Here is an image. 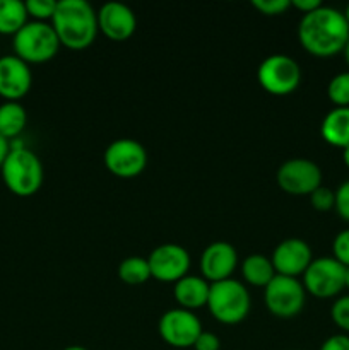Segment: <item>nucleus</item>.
<instances>
[{"label":"nucleus","mask_w":349,"mask_h":350,"mask_svg":"<svg viewBox=\"0 0 349 350\" xmlns=\"http://www.w3.org/2000/svg\"><path fill=\"white\" fill-rule=\"evenodd\" d=\"M248 289L236 279H226L211 284L207 308L214 320L222 325H236L250 313Z\"/></svg>","instance_id":"20e7f679"},{"label":"nucleus","mask_w":349,"mask_h":350,"mask_svg":"<svg viewBox=\"0 0 349 350\" xmlns=\"http://www.w3.org/2000/svg\"><path fill=\"white\" fill-rule=\"evenodd\" d=\"M303 287L318 299L334 297L346 287V267L334 256H320L311 260L303 273Z\"/></svg>","instance_id":"6e6552de"},{"label":"nucleus","mask_w":349,"mask_h":350,"mask_svg":"<svg viewBox=\"0 0 349 350\" xmlns=\"http://www.w3.org/2000/svg\"><path fill=\"white\" fill-rule=\"evenodd\" d=\"M137 17L129 5L106 2L98 10V29L112 41H125L135 33Z\"/></svg>","instance_id":"dca6fc26"},{"label":"nucleus","mask_w":349,"mask_h":350,"mask_svg":"<svg viewBox=\"0 0 349 350\" xmlns=\"http://www.w3.org/2000/svg\"><path fill=\"white\" fill-rule=\"evenodd\" d=\"M327 96L335 108H348L349 106V70L334 75L327 85Z\"/></svg>","instance_id":"5701e85b"},{"label":"nucleus","mask_w":349,"mask_h":350,"mask_svg":"<svg viewBox=\"0 0 349 350\" xmlns=\"http://www.w3.org/2000/svg\"><path fill=\"white\" fill-rule=\"evenodd\" d=\"M252 5L263 16H279L291 7V0H252Z\"/></svg>","instance_id":"cd10ccee"},{"label":"nucleus","mask_w":349,"mask_h":350,"mask_svg":"<svg viewBox=\"0 0 349 350\" xmlns=\"http://www.w3.org/2000/svg\"><path fill=\"white\" fill-rule=\"evenodd\" d=\"M27 24V10L21 0H0V34H17Z\"/></svg>","instance_id":"412c9836"},{"label":"nucleus","mask_w":349,"mask_h":350,"mask_svg":"<svg viewBox=\"0 0 349 350\" xmlns=\"http://www.w3.org/2000/svg\"><path fill=\"white\" fill-rule=\"evenodd\" d=\"M276 180L281 190L286 193L310 197L318 187H322V170L313 161L294 157L281 164Z\"/></svg>","instance_id":"1a4fd4ad"},{"label":"nucleus","mask_w":349,"mask_h":350,"mask_svg":"<svg viewBox=\"0 0 349 350\" xmlns=\"http://www.w3.org/2000/svg\"><path fill=\"white\" fill-rule=\"evenodd\" d=\"M33 74L29 65L16 55L0 57V98L19 103L29 92Z\"/></svg>","instance_id":"ddd939ff"},{"label":"nucleus","mask_w":349,"mask_h":350,"mask_svg":"<svg viewBox=\"0 0 349 350\" xmlns=\"http://www.w3.org/2000/svg\"><path fill=\"white\" fill-rule=\"evenodd\" d=\"M0 173L7 190L23 198L36 195L44 178L40 157L23 146H10V152L0 167Z\"/></svg>","instance_id":"7ed1b4c3"},{"label":"nucleus","mask_w":349,"mask_h":350,"mask_svg":"<svg viewBox=\"0 0 349 350\" xmlns=\"http://www.w3.org/2000/svg\"><path fill=\"white\" fill-rule=\"evenodd\" d=\"M311 260H313V255L308 243L300 238H289L276 246L270 262L277 275L298 279V275H303Z\"/></svg>","instance_id":"4468645a"},{"label":"nucleus","mask_w":349,"mask_h":350,"mask_svg":"<svg viewBox=\"0 0 349 350\" xmlns=\"http://www.w3.org/2000/svg\"><path fill=\"white\" fill-rule=\"evenodd\" d=\"M335 211L346 222H349V180L335 190Z\"/></svg>","instance_id":"c85d7f7f"},{"label":"nucleus","mask_w":349,"mask_h":350,"mask_svg":"<svg viewBox=\"0 0 349 350\" xmlns=\"http://www.w3.org/2000/svg\"><path fill=\"white\" fill-rule=\"evenodd\" d=\"M24 5H26L27 16L34 17V21H40V23H47V19H51L57 10L55 0H27Z\"/></svg>","instance_id":"b1692460"},{"label":"nucleus","mask_w":349,"mask_h":350,"mask_svg":"<svg viewBox=\"0 0 349 350\" xmlns=\"http://www.w3.org/2000/svg\"><path fill=\"white\" fill-rule=\"evenodd\" d=\"M118 277L129 286H140L151 279V270L147 258L142 256H129L118 265Z\"/></svg>","instance_id":"4be33fe9"},{"label":"nucleus","mask_w":349,"mask_h":350,"mask_svg":"<svg viewBox=\"0 0 349 350\" xmlns=\"http://www.w3.org/2000/svg\"><path fill=\"white\" fill-rule=\"evenodd\" d=\"M310 204L318 212L332 211V208H335V191L327 187H318L310 195Z\"/></svg>","instance_id":"393cba45"},{"label":"nucleus","mask_w":349,"mask_h":350,"mask_svg":"<svg viewBox=\"0 0 349 350\" xmlns=\"http://www.w3.org/2000/svg\"><path fill=\"white\" fill-rule=\"evenodd\" d=\"M58 41L68 50L91 46L98 34V12L86 0H58L51 17Z\"/></svg>","instance_id":"f03ea898"},{"label":"nucleus","mask_w":349,"mask_h":350,"mask_svg":"<svg viewBox=\"0 0 349 350\" xmlns=\"http://www.w3.org/2000/svg\"><path fill=\"white\" fill-rule=\"evenodd\" d=\"M10 152V142L7 139H3L2 135H0V167H2L3 161H5L7 154Z\"/></svg>","instance_id":"473e14b6"},{"label":"nucleus","mask_w":349,"mask_h":350,"mask_svg":"<svg viewBox=\"0 0 349 350\" xmlns=\"http://www.w3.org/2000/svg\"><path fill=\"white\" fill-rule=\"evenodd\" d=\"M64 350H88V349L81 347V345H70V347H65Z\"/></svg>","instance_id":"c9c22d12"},{"label":"nucleus","mask_w":349,"mask_h":350,"mask_svg":"<svg viewBox=\"0 0 349 350\" xmlns=\"http://www.w3.org/2000/svg\"><path fill=\"white\" fill-rule=\"evenodd\" d=\"M346 289H349V267L346 269Z\"/></svg>","instance_id":"e433bc0d"},{"label":"nucleus","mask_w":349,"mask_h":350,"mask_svg":"<svg viewBox=\"0 0 349 350\" xmlns=\"http://www.w3.org/2000/svg\"><path fill=\"white\" fill-rule=\"evenodd\" d=\"M257 79L270 94H291L301 82L300 64L287 55H270L257 68Z\"/></svg>","instance_id":"0eeeda50"},{"label":"nucleus","mask_w":349,"mask_h":350,"mask_svg":"<svg viewBox=\"0 0 349 350\" xmlns=\"http://www.w3.org/2000/svg\"><path fill=\"white\" fill-rule=\"evenodd\" d=\"M195 350H221V342H219V337L212 332H204L198 335L197 340L194 344Z\"/></svg>","instance_id":"c756f323"},{"label":"nucleus","mask_w":349,"mask_h":350,"mask_svg":"<svg viewBox=\"0 0 349 350\" xmlns=\"http://www.w3.org/2000/svg\"><path fill=\"white\" fill-rule=\"evenodd\" d=\"M26 109L17 101H3L0 105V135L10 142L26 129Z\"/></svg>","instance_id":"6ab92c4d"},{"label":"nucleus","mask_w":349,"mask_h":350,"mask_svg":"<svg viewBox=\"0 0 349 350\" xmlns=\"http://www.w3.org/2000/svg\"><path fill=\"white\" fill-rule=\"evenodd\" d=\"M331 317L332 321L341 328L342 332H346V335L349 334V296L339 297L337 301H334L331 308Z\"/></svg>","instance_id":"a878e982"},{"label":"nucleus","mask_w":349,"mask_h":350,"mask_svg":"<svg viewBox=\"0 0 349 350\" xmlns=\"http://www.w3.org/2000/svg\"><path fill=\"white\" fill-rule=\"evenodd\" d=\"M344 58H346V62H348V65H349V40H348V43H346V46H344Z\"/></svg>","instance_id":"f704fd0d"},{"label":"nucleus","mask_w":349,"mask_h":350,"mask_svg":"<svg viewBox=\"0 0 349 350\" xmlns=\"http://www.w3.org/2000/svg\"><path fill=\"white\" fill-rule=\"evenodd\" d=\"M242 273L243 279L250 286L255 287H266L277 275L270 258H267L266 255H260V253H253L243 260Z\"/></svg>","instance_id":"aec40b11"},{"label":"nucleus","mask_w":349,"mask_h":350,"mask_svg":"<svg viewBox=\"0 0 349 350\" xmlns=\"http://www.w3.org/2000/svg\"><path fill=\"white\" fill-rule=\"evenodd\" d=\"M307 301L303 284L294 277L276 275L263 287V303L270 314L277 318H294L301 313Z\"/></svg>","instance_id":"423d86ee"},{"label":"nucleus","mask_w":349,"mask_h":350,"mask_svg":"<svg viewBox=\"0 0 349 350\" xmlns=\"http://www.w3.org/2000/svg\"><path fill=\"white\" fill-rule=\"evenodd\" d=\"M298 38L305 50L318 58H328L344 50L349 40V24L344 12L322 5L305 14L298 26Z\"/></svg>","instance_id":"f257e3e1"},{"label":"nucleus","mask_w":349,"mask_h":350,"mask_svg":"<svg viewBox=\"0 0 349 350\" xmlns=\"http://www.w3.org/2000/svg\"><path fill=\"white\" fill-rule=\"evenodd\" d=\"M147 263H149L153 279L159 282H178L185 275H188L190 255L183 246L166 243L151 252Z\"/></svg>","instance_id":"f8f14e48"},{"label":"nucleus","mask_w":349,"mask_h":350,"mask_svg":"<svg viewBox=\"0 0 349 350\" xmlns=\"http://www.w3.org/2000/svg\"><path fill=\"white\" fill-rule=\"evenodd\" d=\"M209 291H211V284L204 277L185 275L183 279L174 282L173 294L180 308L194 311L202 306H207Z\"/></svg>","instance_id":"f3484780"},{"label":"nucleus","mask_w":349,"mask_h":350,"mask_svg":"<svg viewBox=\"0 0 349 350\" xmlns=\"http://www.w3.org/2000/svg\"><path fill=\"white\" fill-rule=\"evenodd\" d=\"M236 265H238V253L231 243H211L201 255L202 277L211 284L231 279Z\"/></svg>","instance_id":"2eb2a0df"},{"label":"nucleus","mask_w":349,"mask_h":350,"mask_svg":"<svg viewBox=\"0 0 349 350\" xmlns=\"http://www.w3.org/2000/svg\"><path fill=\"white\" fill-rule=\"evenodd\" d=\"M291 7L298 9L305 16V14H310L322 7V2L320 0H291Z\"/></svg>","instance_id":"2f4dec72"},{"label":"nucleus","mask_w":349,"mask_h":350,"mask_svg":"<svg viewBox=\"0 0 349 350\" xmlns=\"http://www.w3.org/2000/svg\"><path fill=\"white\" fill-rule=\"evenodd\" d=\"M320 135L334 147L344 149L349 146V106L334 108L325 115L320 125Z\"/></svg>","instance_id":"a211bd4d"},{"label":"nucleus","mask_w":349,"mask_h":350,"mask_svg":"<svg viewBox=\"0 0 349 350\" xmlns=\"http://www.w3.org/2000/svg\"><path fill=\"white\" fill-rule=\"evenodd\" d=\"M344 17H346V21H348V24H349V3H348V7H346V12H344Z\"/></svg>","instance_id":"4c0bfd02"},{"label":"nucleus","mask_w":349,"mask_h":350,"mask_svg":"<svg viewBox=\"0 0 349 350\" xmlns=\"http://www.w3.org/2000/svg\"><path fill=\"white\" fill-rule=\"evenodd\" d=\"M105 166L118 178H135L146 170L147 152L142 144L132 139H118L105 150Z\"/></svg>","instance_id":"9b49d317"},{"label":"nucleus","mask_w":349,"mask_h":350,"mask_svg":"<svg viewBox=\"0 0 349 350\" xmlns=\"http://www.w3.org/2000/svg\"><path fill=\"white\" fill-rule=\"evenodd\" d=\"M14 55L29 64H44L57 55L62 46L53 26L40 21H31L14 34Z\"/></svg>","instance_id":"39448f33"},{"label":"nucleus","mask_w":349,"mask_h":350,"mask_svg":"<svg viewBox=\"0 0 349 350\" xmlns=\"http://www.w3.org/2000/svg\"><path fill=\"white\" fill-rule=\"evenodd\" d=\"M157 330L168 345L174 349H188L194 347L195 340L202 334V323L194 311L173 308L161 317Z\"/></svg>","instance_id":"9d476101"},{"label":"nucleus","mask_w":349,"mask_h":350,"mask_svg":"<svg viewBox=\"0 0 349 350\" xmlns=\"http://www.w3.org/2000/svg\"><path fill=\"white\" fill-rule=\"evenodd\" d=\"M332 252H334V258L337 260L341 265H344L346 269L349 267V229L337 232V236L334 238L332 243Z\"/></svg>","instance_id":"bb28decb"},{"label":"nucleus","mask_w":349,"mask_h":350,"mask_svg":"<svg viewBox=\"0 0 349 350\" xmlns=\"http://www.w3.org/2000/svg\"><path fill=\"white\" fill-rule=\"evenodd\" d=\"M320 350H349V335L337 334L328 337L320 345Z\"/></svg>","instance_id":"7c9ffc66"},{"label":"nucleus","mask_w":349,"mask_h":350,"mask_svg":"<svg viewBox=\"0 0 349 350\" xmlns=\"http://www.w3.org/2000/svg\"><path fill=\"white\" fill-rule=\"evenodd\" d=\"M342 161H344L346 167H348V170H349V146L342 149Z\"/></svg>","instance_id":"72a5a7b5"}]
</instances>
